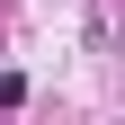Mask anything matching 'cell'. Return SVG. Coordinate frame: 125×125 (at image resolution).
Wrapping results in <instances>:
<instances>
[{
    "label": "cell",
    "mask_w": 125,
    "mask_h": 125,
    "mask_svg": "<svg viewBox=\"0 0 125 125\" xmlns=\"http://www.w3.org/2000/svg\"><path fill=\"white\" fill-rule=\"evenodd\" d=\"M27 98V81H18V72H0V107H18Z\"/></svg>",
    "instance_id": "obj_1"
}]
</instances>
